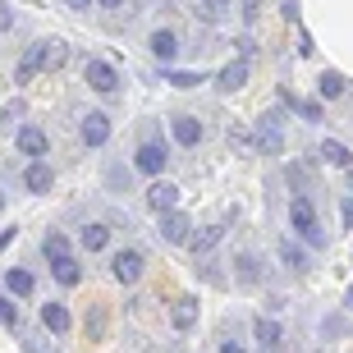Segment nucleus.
Segmentation results:
<instances>
[{
	"mask_svg": "<svg viewBox=\"0 0 353 353\" xmlns=\"http://www.w3.org/2000/svg\"><path fill=\"white\" fill-rule=\"evenodd\" d=\"M243 83H248V55L230 60V65H225L221 74H216V88H221V92H239Z\"/></svg>",
	"mask_w": 353,
	"mask_h": 353,
	"instance_id": "obj_15",
	"label": "nucleus"
},
{
	"mask_svg": "<svg viewBox=\"0 0 353 353\" xmlns=\"http://www.w3.org/2000/svg\"><path fill=\"white\" fill-rule=\"evenodd\" d=\"M97 5H105V10H115V5H124V0H97Z\"/></svg>",
	"mask_w": 353,
	"mask_h": 353,
	"instance_id": "obj_35",
	"label": "nucleus"
},
{
	"mask_svg": "<svg viewBox=\"0 0 353 353\" xmlns=\"http://www.w3.org/2000/svg\"><path fill=\"white\" fill-rule=\"evenodd\" d=\"M221 353H248V349H243V344H234V340H225V344H221Z\"/></svg>",
	"mask_w": 353,
	"mask_h": 353,
	"instance_id": "obj_34",
	"label": "nucleus"
},
{
	"mask_svg": "<svg viewBox=\"0 0 353 353\" xmlns=\"http://www.w3.org/2000/svg\"><path fill=\"white\" fill-rule=\"evenodd\" d=\"M41 326L55 330V335H65V330L74 326V316H69L65 303H41Z\"/></svg>",
	"mask_w": 353,
	"mask_h": 353,
	"instance_id": "obj_19",
	"label": "nucleus"
},
{
	"mask_svg": "<svg viewBox=\"0 0 353 353\" xmlns=\"http://www.w3.org/2000/svg\"><path fill=\"white\" fill-rule=\"evenodd\" d=\"M147 51L157 55L161 65H170L174 55H179V37H174L170 28H157V32H152V37H147Z\"/></svg>",
	"mask_w": 353,
	"mask_h": 353,
	"instance_id": "obj_13",
	"label": "nucleus"
},
{
	"mask_svg": "<svg viewBox=\"0 0 353 353\" xmlns=\"http://www.w3.org/2000/svg\"><path fill=\"white\" fill-rule=\"evenodd\" d=\"M0 321L10 330H19V303H10V299H0Z\"/></svg>",
	"mask_w": 353,
	"mask_h": 353,
	"instance_id": "obj_30",
	"label": "nucleus"
},
{
	"mask_svg": "<svg viewBox=\"0 0 353 353\" xmlns=\"http://www.w3.org/2000/svg\"><path fill=\"white\" fill-rule=\"evenodd\" d=\"M69 5H79V10H88V0H69Z\"/></svg>",
	"mask_w": 353,
	"mask_h": 353,
	"instance_id": "obj_37",
	"label": "nucleus"
},
{
	"mask_svg": "<svg viewBox=\"0 0 353 353\" xmlns=\"http://www.w3.org/2000/svg\"><path fill=\"white\" fill-rule=\"evenodd\" d=\"M14 147H19L23 157L41 161L46 152H51V138H46V133H41L37 124H19V129H14Z\"/></svg>",
	"mask_w": 353,
	"mask_h": 353,
	"instance_id": "obj_6",
	"label": "nucleus"
},
{
	"mask_svg": "<svg viewBox=\"0 0 353 353\" xmlns=\"http://www.w3.org/2000/svg\"><path fill=\"white\" fill-rule=\"evenodd\" d=\"M257 5H262V0H243V10H239V14H243V23H257Z\"/></svg>",
	"mask_w": 353,
	"mask_h": 353,
	"instance_id": "obj_31",
	"label": "nucleus"
},
{
	"mask_svg": "<svg viewBox=\"0 0 353 353\" xmlns=\"http://www.w3.org/2000/svg\"><path fill=\"white\" fill-rule=\"evenodd\" d=\"M280 101H285V105H294V110H299V115L307 119V124H321V119H326V105H321V101H312V97H294L289 88H280Z\"/></svg>",
	"mask_w": 353,
	"mask_h": 353,
	"instance_id": "obj_16",
	"label": "nucleus"
},
{
	"mask_svg": "<svg viewBox=\"0 0 353 353\" xmlns=\"http://www.w3.org/2000/svg\"><path fill=\"white\" fill-rule=\"evenodd\" d=\"M321 161L335 165V170H353V152L340 143V138H326V143H321Z\"/></svg>",
	"mask_w": 353,
	"mask_h": 353,
	"instance_id": "obj_22",
	"label": "nucleus"
},
{
	"mask_svg": "<svg viewBox=\"0 0 353 353\" xmlns=\"http://www.w3.org/2000/svg\"><path fill=\"white\" fill-rule=\"evenodd\" d=\"M83 83H88L97 97H115L119 92V74H115V65H105V60H88V65H83Z\"/></svg>",
	"mask_w": 353,
	"mask_h": 353,
	"instance_id": "obj_4",
	"label": "nucleus"
},
{
	"mask_svg": "<svg viewBox=\"0 0 353 353\" xmlns=\"http://www.w3.org/2000/svg\"><path fill=\"white\" fill-rule=\"evenodd\" d=\"M41 252H46V257L55 262V257H65V252H69V239L60 234V230H51V234L41 239Z\"/></svg>",
	"mask_w": 353,
	"mask_h": 353,
	"instance_id": "obj_27",
	"label": "nucleus"
},
{
	"mask_svg": "<svg viewBox=\"0 0 353 353\" xmlns=\"http://www.w3.org/2000/svg\"><path fill=\"white\" fill-rule=\"evenodd\" d=\"M349 193H353V170H349Z\"/></svg>",
	"mask_w": 353,
	"mask_h": 353,
	"instance_id": "obj_38",
	"label": "nucleus"
},
{
	"mask_svg": "<svg viewBox=\"0 0 353 353\" xmlns=\"http://www.w3.org/2000/svg\"><path fill=\"white\" fill-rule=\"evenodd\" d=\"M79 138H83L88 147H105V143H110V115H101V110H92V115L79 124Z\"/></svg>",
	"mask_w": 353,
	"mask_h": 353,
	"instance_id": "obj_9",
	"label": "nucleus"
},
{
	"mask_svg": "<svg viewBox=\"0 0 353 353\" xmlns=\"http://www.w3.org/2000/svg\"><path fill=\"white\" fill-rule=\"evenodd\" d=\"M197 10H202L207 23H221L225 14H230V0H197Z\"/></svg>",
	"mask_w": 353,
	"mask_h": 353,
	"instance_id": "obj_28",
	"label": "nucleus"
},
{
	"mask_svg": "<svg viewBox=\"0 0 353 353\" xmlns=\"http://www.w3.org/2000/svg\"><path fill=\"white\" fill-rule=\"evenodd\" d=\"M340 221L353 230V197H344V202H340Z\"/></svg>",
	"mask_w": 353,
	"mask_h": 353,
	"instance_id": "obj_32",
	"label": "nucleus"
},
{
	"mask_svg": "<svg viewBox=\"0 0 353 353\" xmlns=\"http://www.w3.org/2000/svg\"><path fill=\"white\" fill-rule=\"evenodd\" d=\"M170 133H174V143H179V147H197L202 138H207V129H202V119H197V115H174Z\"/></svg>",
	"mask_w": 353,
	"mask_h": 353,
	"instance_id": "obj_10",
	"label": "nucleus"
},
{
	"mask_svg": "<svg viewBox=\"0 0 353 353\" xmlns=\"http://www.w3.org/2000/svg\"><path fill=\"white\" fill-rule=\"evenodd\" d=\"M344 303H349V312H353V289H349V294H344Z\"/></svg>",
	"mask_w": 353,
	"mask_h": 353,
	"instance_id": "obj_36",
	"label": "nucleus"
},
{
	"mask_svg": "<svg viewBox=\"0 0 353 353\" xmlns=\"http://www.w3.org/2000/svg\"><path fill=\"white\" fill-rule=\"evenodd\" d=\"M165 83H174V88H197V83H202V74H183V69H170V74H165Z\"/></svg>",
	"mask_w": 353,
	"mask_h": 353,
	"instance_id": "obj_29",
	"label": "nucleus"
},
{
	"mask_svg": "<svg viewBox=\"0 0 353 353\" xmlns=\"http://www.w3.org/2000/svg\"><path fill=\"white\" fill-rule=\"evenodd\" d=\"M51 183H55V170L46 165V161H28V170H23L28 193H51Z\"/></svg>",
	"mask_w": 353,
	"mask_h": 353,
	"instance_id": "obj_14",
	"label": "nucleus"
},
{
	"mask_svg": "<svg viewBox=\"0 0 353 353\" xmlns=\"http://www.w3.org/2000/svg\"><path fill=\"white\" fill-rule=\"evenodd\" d=\"M147 207L157 211V216L174 211V207H179V188H174L170 179H152V188H147Z\"/></svg>",
	"mask_w": 353,
	"mask_h": 353,
	"instance_id": "obj_8",
	"label": "nucleus"
},
{
	"mask_svg": "<svg viewBox=\"0 0 353 353\" xmlns=\"http://www.w3.org/2000/svg\"><path fill=\"white\" fill-rule=\"evenodd\" d=\"M161 239H165V243H188V239H193V221H188L183 211H165V216H161Z\"/></svg>",
	"mask_w": 353,
	"mask_h": 353,
	"instance_id": "obj_11",
	"label": "nucleus"
},
{
	"mask_svg": "<svg viewBox=\"0 0 353 353\" xmlns=\"http://www.w3.org/2000/svg\"><path fill=\"white\" fill-rule=\"evenodd\" d=\"M60 65H65V41H32L23 51V60H19V69H14V83H28L32 74L60 69Z\"/></svg>",
	"mask_w": 353,
	"mask_h": 353,
	"instance_id": "obj_1",
	"label": "nucleus"
},
{
	"mask_svg": "<svg viewBox=\"0 0 353 353\" xmlns=\"http://www.w3.org/2000/svg\"><path fill=\"white\" fill-rule=\"evenodd\" d=\"M316 92H321V101H335V97H344V92H349V83H344V74L326 69V74L316 79Z\"/></svg>",
	"mask_w": 353,
	"mask_h": 353,
	"instance_id": "obj_25",
	"label": "nucleus"
},
{
	"mask_svg": "<svg viewBox=\"0 0 353 353\" xmlns=\"http://www.w3.org/2000/svg\"><path fill=\"white\" fill-rule=\"evenodd\" d=\"M5 289H10L14 299H32L37 280H32V271H23V266H10V271H5Z\"/></svg>",
	"mask_w": 353,
	"mask_h": 353,
	"instance_id": "obj_21",
	"label": "nucleus"
},
{
	"mask_svg": "<svg viewBox=\"0 0 353 353\" xmlns=\"http://www.w3.org/2000/svg\"><path fill=\"white\" fill-rule=\"evenodd\" d=\"M234 280L243 289L262 285V257H257V252H234Z\"/></svg>",
	"mask_w": 353,
	"mask_h": 353,
	"instance_id": "obj_12",
	"label": "nucleus"
},
{
	"mask_svg": "<svg viewBox=\"0 0 353 353\" xmlns=\"http://www.w3.org/2000/svg\"><path fill=\"white\" fill-rule=\"evenodd\" d=\"M197 316H202V303H197L193 294H183V299H174V303H170V326L179 330V335L197 326Z\"/></svg>",
	"mask_w": 353,
	"mask_h": 353,
	"instance_id": "obj_7",
	"label": "nucleus"
},
{
	"mask_svg": "<svg viewBox=\"0 0 353 353\" xmlns=\"http://www.w3.org/2000/svg\"><path fill=\"white\" fill-rule=\"evenodd\" d=\"M170 165V147L161 143V138H147V143H138V152H133V170L147 174V179H161V170Z\"/></svg>",
	"mask_w": 353,
	"mask_h": 353,
	"instance_id": "obj_3",
	"label": "nucleus"
},
{
	"mask_svg": "<svg viewBox=\"0 0 353 353\" xmlns=\"http://www.w3.org/2000/svg\"><path fill=\"white\" fill-rule=\"evenodd\" d=\"M0 207H5V197H0Z\"/></svg>",
	"mask_w": 353,
	"mask_h": 353,
	"instance_id": "obj_39",
	"label": "nucleus"
},
{
	"mask_svg": "<svg viewBox=\"0 0 353 353\" xmlns=\"http://www.w3.org/2000/svg\"><path fill=\"white\" fill-rule=\"evenodd\" d=\"M51 275H55L65 289H74V285L83 280V266H79V257H74V252H65V257H55V262H51Z\"/></svg>",
	"mask_w": 353,
	"mask_h": 353,
	"instance_id": "obj_18",
	"label": "nucleus"
},
{
	"mask_svg": "<svg viewBox=\"0 0 353 353\" xmlns=\"http://www.w3.org/2000/svg\"><path fill=\"white\" fill-rule=\"evenodd\" d=\"M143 271H147V257L138 248H124V252H115V257H110V275H115L119 285H138V280H143Z\"/></svg>",
	"mask_w": 353,
	"mask_h": 353,
	"instance_id": "obj_5",
	"label": "nucleus"
},
{
	"mask_svg": "<svg viewBox=\"0 0 353 353\" xmlns=\"http://www.w3.org/2000/svg\"><path fill=\"white\" fill-rule=\"evenodd\" d=\"M79 243H83V252H105V248H110V225H101V221L88 225Z\"/></svg>",
	"mask_w": 353,
	"mask_h": 353,
	"instance_id": "obj_24",
	"label": "nucleus"
},
{
	"mask_svg": "<svg viewBox=\"0 0 353 353\" xmlns=\"http://www.w3.org/2000/svg\"><path fill=\"white\" fill-rule=\"evenodd\" d=\"M280 147H285V138H280L275 115H262L257 119V152H280Z\"/></svg>",
	"mask_w": 353,
	"mask_h": 353,
	"instance_id": "obj_20",
	"label": "nucleus"
},
{
	"mask_svg": "<svg viewBox=\"0 0 353 353\" xmlns=\"http://www.w3.org/2000/svg\"><path fill=\"white\" fill-rule=\"evenodd\" d=\"M280 262H285L289 271H307V252H303L294 239H280Z\"/></svg>",
	"mask_w": 353,
	"mask_h": 353,
	"instance_id": "obj_26",
	"label": "nucleus"
},
{
	"mask_svg": "<svg viewBox=\"0 0 353 353\" xmlns=\"http://www.w3.org/2000/svg\"><path fill=\"white\" fill-rule=\"evenodd\" d=\"M14 28V14H10V5H0V32H10Z\"/></svg>",
	"mask_w": 353,
	"mask_h": 353,
	"instance_id": "obj_33",
	"label": "nucleus"
},
{
	"mask_svg": "<svg viewBox=\"0 0 353 353\" xmlns=\"http://www.w3.org/2000/svg\"><path fill=\"white\" fill-rule=\"evenodd\" d=\"M289 225H294V234H299L303 243L326 248V230H321V221H316V211H312L307 197H294V202H289Z\"/></svg>",
	"mask_w": 353,
	"mask_h": 353,
	"instance_id": "obj_2",
	"label": "nucleus"
},
{
	"mask_svg": "<svg viewBox=\"0 0 353 353\" xmlns=\"http://www.w3.org/2000/svg\"><path fill=\"white\" fill-rule=\"evenodd\" d=\"M221 239H225V225H207L202 234H193V239H188V248H193V257H207V252L216 248Z\"/></svg>",
	"mask_w": 353,
	"mask_h": 353,
	"instance_id": "obj_23",
	"label": "nucleus"
},
{
	"mask_svg": "<svg viewBox=\"0 0 353 353\" xmlns=\"http://www.w3.org/2000/svg\"><path fill=\"white\" fill-rule=\"evenodd\" d=\"M252 335H257V344H262L266 353H280V340H285L280 321H271V316H257V321H252Z\"/></svg>",
	"mask_w": 353,
	"mask_h": 353,
	"instance_id": "obj_17",
	"label": "nucleus"
}]
</instances>
